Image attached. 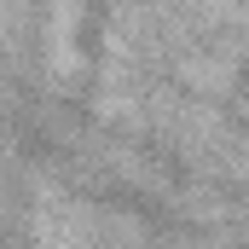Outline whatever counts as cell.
<instances>
[{"instance_id":"obj_1","label":"cell","mask_w":249,"mask_h":249,"mask_svg":"<svg viewBox=\"0 0 249 249\" xmlns=\"http://www.w3.org/2000/svg\"><path fill=\"white\" fill-rule=\"evenodd\" d=\"M81 18H87V0H41V35H47L53 87L81 81Z\"/></svg>"},{"instance_id":"obj_2","label":"cell","mask_w":249,"mask_h":249,"mask_svg":"<svg viewBox=\"0 0 249 249\" xmlns=\"http://www.w3.org/2000/svg\"><path fill=\"white\" fill-rule=\"evenodd\" d=\"M29 53V0H0V58Z\"/></svg>"}]
</instances>
